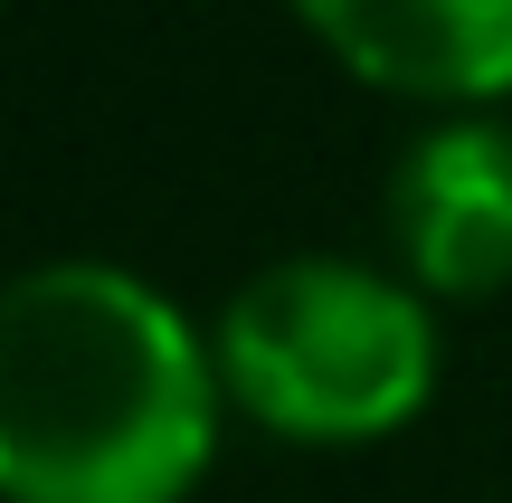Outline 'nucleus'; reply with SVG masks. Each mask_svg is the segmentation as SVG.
I'll use <instances>...</instances> for the list:
<instances>
[{
	"mask_svg": "<svg viewBox=\"0 0 512 503\" xmlns=\"http://www.w3.org/2000/svg\"><path fill=\"white\" fill-rule=\"evenodd\" d=\"M219 447V352L124 266H29L0 295V494L181 503Z\"/></svg>",
	"mask_w": 512,
	"mask_h": 503,
	"instance_id": "f257e3e1",
	"label": "nucleus"
},
{
	"mask_svg": "<svg viewBox=\"0 0 512 503\" xmlns=\"http://www.w3.org/2000/svg\"><path fill=\"white\" fill-rule=\"evenodd\" d=\"M219 380L275 437L370 447L399 437L437 390V333L399 276L351 257H285L219 314Z\"/></svg>",
	"mask_w": 512,
	"mask_h": 503,
	"instance_id": "f03ea898",
	"label": "nucleus"
},
{
	"mask_svg": "<svg viewBox=\"0 0 512 503\" xmlns=\"http://www.w3.org/2000/svg\"><path fill=\"white\" fill-rule=\"evenodd\" d=\"M389 238L427 295H503L512 285V124L446 114L389 171Z\"/></svg>",
	"mask_w": 512,
	"mask_h": 503,
	"instance_id": "7ed1b4c3",
	"label": "nucleus"
},
{
	"mask_svg": "<svg viewBox=\"0 0 512 503\" xmlns=\"http://www.w3.org/2000/svg\"><path fill=\"white\" fill-rule=\"evenodd\" d=\"M294 19L380 95L418 105L512 95V0H294Z\"/></svg>",
	"mask_w": 512,
	"mask_h": 503,
	"instance_id": "20e7f679",
	"label": "nucleus"
}]
</instances>
